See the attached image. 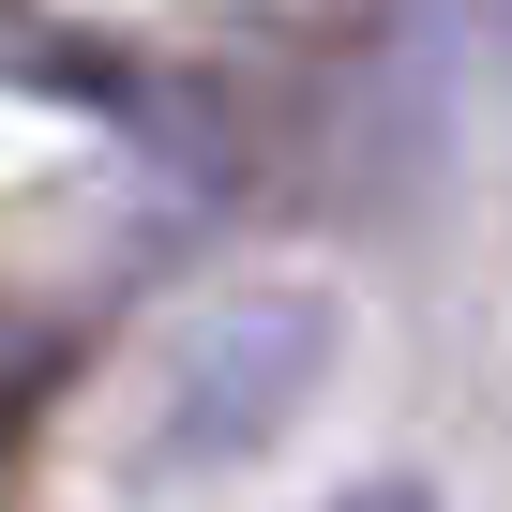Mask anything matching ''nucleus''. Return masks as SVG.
I'll return each mask as SVG.
<instances>
[{"label":"nucleus","mask_w":512,"mask_h":512,"mask_svg":"<svg viewBox=\"0 0 512 512\" xmlns=\"http://www.w3.org/2000/svg\"><path fill=\"white\" fill-rule=\"evenodd\" d=\"M332 512H437L422 482H362V497H332Z\"/></svg>","instance_id":"obj_2"},{"label":"nucleus","mask_w":512,"mask_h":512,"mask_svg":"<svg viewBox=\"0 0 512 512\" xmlns=\"http://www.w3.org/2000/svg\"><path fill=\"white\" fill-rule=\"evenodd\" d=\"M347 362V302L302 287V272H256L226 302H196L151 362V422H136V482H211V467H256Z\"/></svg>","instance_id":"obj_1"}]
</instances>
